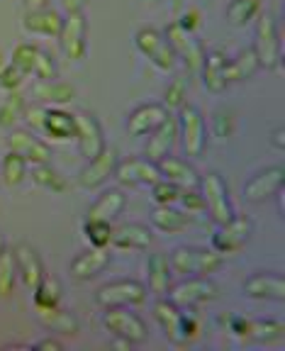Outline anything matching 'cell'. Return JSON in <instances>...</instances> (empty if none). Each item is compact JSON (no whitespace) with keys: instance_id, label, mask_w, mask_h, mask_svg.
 Instances as JSON below:
<instances>
[{"instance_id":"obj_1","label":"cell","mask_w":285,"mask_h":351,"mask_svg":"<svg viewBox=\"0 0 285 351\" xmlns=\"http://www.w3.org/2000/svg\"><path fill=\"white\" fill-rule=\"evenodd\" d=\"M253 22H256L253 51L261 61V69L280 73L283 71V42H280L278 20L273 12H261Z\"/></svg>"},{"instance_id":"obj_2","label":"cell","mask_w":285,"mask_h":351,"mask_svg":"<svg viewBox=\"0 0 285 351\" xmlns=\"http://www.w3.org/2000/svg\"><path fill=\"white\" fill-rule=\"evenodd\" d=\"M225 256L212 247H175L169 256L171 271L178 276H210L222 266Z\"/></svg>"},{"instance_id":"obj_3","label":"cell","mask_w":285,"mask_h":351,"mask_svg":"<svg viewBox=\"0 0 285 351\" xmlns=\"http://www.w3.org/2000/svg\"><path fill=\"white\" fill-rule=\"evenodd\" d=\"M134 47H137L139 54H142L144 59H149V64H151L153 69H159L161 73H171L175 69V64H178V56L171 49L166 34L156 27H149V25L147 27H139L137 32H134Z\"/></svg>"},{"instance_id":"obj_4","label":"cell","mask_w":285,"mask_h":351,"mask_svg":"<svg viewBox=\"0 0 285 351\" xmlns=\"http://www.w3.org/2000/svg\"><path fill=\"white\" fill-rule=\"evenodd\" d=\"M178 137L183 142V149L190 159H200L208 147V122H205L203 110L193 103H186L178 110Z\"/></svg>"},{"instance_id":"obj_5","label":"cell","mask_w":285,"mask_h":351,"mask_svg":"<svg viewBox=\"0 0 285 351\" xmlns=\"http://www.w3.org/2000/svg\"><path fill=\"white\" fill-rule=\"evenodd\" d=\"M103 327L127 346L144 344L149 339L147 322L137 313H129V307H108L103 313Z\"/></svg>"},{"instance_id":"obj_6","label":"cell","mask_w":285,"mask_h":351,"mask_svg":"<svg viewBox=\"0 0 285 351\" xmlns=\"http://www.w3.org/2000/svg\"><path fill=\"white\" fill-rule=\"evenodd\" d=\"M59 49L64 54V59H69L71 64H81L88 54V17L86 10L81 12H69L64 15L59 29Z\"/></svg>"},{"instance_id":"obj_7","label":"cell","mask_w":285,"mask_h":351,"mask_svg":"<svg viewBox=\"0 0 285 351\" xmlns=\"http://www.w3.org/2000/svg\"><path fill=\"white\" fill-rule=\"evenodd\" d=\"M147 298H149L147 285L134 278L110 280V283L100 285L98 293H95V302L103 310H108V307H137L144 305Z\"/></svg>"},{"instance_id":"obj_8","label":"cell","mask_w":285,"mask_h":351,"mask_svg":"<svg viewBox=\"0 0 285 351\" xmlns=\"http://www.w3.org/2000/svg\"><path fill=\"white\" fill-rule=\"evenodd\" d=\"M200 193L205 200V213H210L214 225H222L227 219L234 217V205L230 197V186L217 171L200 176Z\"/></svg>"},{"instance_id":"obj_9","label":"cell","mask_w":285,"mask_h":351,"mask_svg":"<svg viewBox=\"0 0 285 351\" xmlns=\"http://www.w3.org/2000/svg\"><path fill=\"white\" fill-rule=\"evenodd\" d=\"M166 295L181 310H195L217 298V285L210 280V276H183L181 283L171 285Z\"/></svg>"},{"instance_id":"obj_10","label":"cell","mask_w":285,"mask_h":351,"mask_svg":"<svg viewBox=\"0 0 285 351\" xmlns=\"http://www.w3.org/2000/svg\"><path fill=\"white\" fill-rule=\"evenodd\" d=\"M251 234H253L251 217L234 213V217L232 219H227V222H222V225L214 227L212 249L222 254V256H225V254H236L247 247L249 239H251Z\"/></svg>"},{"instance_id":"obj_11","label":"cell","mask_w":285,"mask_h":351,"mask_svg":"<svg viewBox=\"0 0 285 351\" xmlns=\"http://www.w3.org/2000/svg\"><path fill=\"white\" fill-rule=\"evenodd\" d=\"M120 164V154H117L115 147H105L98 156L88 159L86 166L78 171L76 183L81 191H98L105 183L115 176V169Z\"/></svg>"},{"instance_id":"obj_12","label":"cell","mask_w":285,"mask_h":351,"mask_svg":"<svg viewBox=\"0 0 285 351\" xmlns=\"http://www.w3.org/2000/svg\"><path fill=\"white\" fill-rule=\"evenodd\" d=\"M285 188V169L283 166H266L244 183V200L253 205H261L266 200H273Z\"/></svg>"},{"instance_id":"obj_13","label":"cell","mask_w":285,"mask_h":351,"mask_svg":"<svg viewBox=\"0 0 285 351\" xmlns=\"http://www.w3.org/2000/svg\"><path fill=\"white\" fill-rule=\"evenodd\" d=\"M5 144H8V152L20 154L29 166L51 164V156H54L49 144L44 142L37 132H32V130H15V127H12L10 134L5 137Z\"/></svg>"},{"instance_id":"obj_14","label":"cell","mask_w":285,"mask_h":351,"mask_svg":"<svg viewBox=\"0 0 285 351\" xmlns=\"http://www.w3.org/2000/svg\"><path fill=\"white\" fill-rule=\"evenodd\" d=\"M76 117V144H78V154L83 159H93L103 152L108 144H105V132L100 125L98 117L90 112V110H76L73 112Z\"/></svg>"},{"instance_id":"obj_15","label":"cell","mask_w":285,"mask_h":351,"mask_svg":"<svg viewBox=\"0 0 285 351\" xmlns=\"http://www.w3.org/2000/svg\"><path fill=\"white\" fill-rule=\"evenodd\" d=\"M164 34H166V39H169L171 49H173L175 56L186 64L188 71H200V64H203V59H205V47H203V42L197 39V34L186 32V29L178 27L175 22L166 25Z\"/></svg>"},{"instance_id":"obj_16","label":"cell","mask_w":285,"mask_h":351,"mask_svg":"<svg viewBox=\"0 0 285 351\" xmlns=\"http://www.w3.org/2000/svg\"><path fill=\"white\" fill-rule=\"evenodd\" d=\"M241 293L251 300H269V302H283L285 300V278L278 271H258L249 276L241 283Z\"/></svg>"},{"instance_id":"obj_17","label":"cell","mask_w":285,"mask_h":351,"mask_svg":"<svg viewBox=\"0 0 285 351\" xmlns=\"http://www.w3.org/2000/svg\"><path fill=\"white\" fill-rule=\"evenodd\" d=\"M227 64H230V56L225 49H214L205 51V59L200 64V78H203V86L208 93L212 95H222L230 88V78H227Z\"/></svg>"},{"instance_id":"obj_18","label":"cell","mask_w":285,"mask_h":351,"mask_svg":"<svg viewBox=\"0 0 285 351\" xmlns=\"http://www.w3.org/2000/svg\"><path fill=\"white\" fill-rule=\"evenodd\" d=\"M169 115L171 112L166 110L164 103H142L127 115L125 127L132 137L142 139V137H149V134H151V132L156 130Z\"/></svg>"},{"instance_id":"obj_19","label":"cell","mask_w":285,"mask_h":351,"mask_svg":"<svg viewBox=\"0 0 285 351\" xmlns=\"http://www.w3.org/2000/svg\"><path fill=\"white\" fill-rule=\"evenodd\" d=\"M115 178L122 186L134 188V186H151V183L159 181L161 173H159L156 161H149L147 156H144V159L134 156V159H125L117 164Z\"/></svg>"},{"instance_id":"obj_20","label":"cell","mask_w":285,"mask_h":351,"mask_svg":"<svg viewBox=\"0 0 285 351\" xmlns=\"http://www.w3.org/2000/svg\"><path fill=\"white\" fill-rule=\"evenodd\" d=\"M12 256H15V266H17V278L22 280V285L27 291H34L37 283L44 278V261L39 256V252L27 244V241H20L15 249H12Z\"/></svg>"},{"instance_id":"obj_21","label":"cell","mask_w":285,"mask_h":351,"mask_svg":"<svg viewBox=\"0 0 285 351\" xmlns=\"http://www.w3.org/2000/svg\"><path fill=\"white\" fill-rule=\"evenodd\" d=\"M175 142H178V120H175V115H169L151 134H149L147 147H144V156H147L149 161H156V164H159L161 159L171 156Z\"/></svg>"},{"instance_id":"obj_22","label":"cell","mask_w":285,"mask_h":351,"mask_svg":"<svg viewBox=\"0 0 285 351\" xmlns=\"http://www.w3.org/2000/svg\"><path fill=\"white\" fill-rule=\"evenodd\" d=\"M39 134L61 144L76 142V117H73V112H66L64 108H47Z\"/></svg>"},{"instance_id":"obj_23","label":"cell","mask_w":285,"mask_h":351,"mask_svg":"<svg viewBox=\"0 0 285 351\" xmlns=\"http://www.w3.org/2000/svg\"><path fill=\"white\" fill-rule=\"evenodd\" d=\"M64 15L54 8H39V10H25L22 15V29L34 37H59Z\"/></svg>"},{"instance_id":"obj_24","label":"cell","mask_w":285,"mask_h":351,"mask_svg":"<svg viewBox=\"0 0 285 351\" xmlns=\"http://www.w3.org/2000/svg\"><path fill=\"white\" fill-rule=\"evenodd\" d=\"M110 266L108 249H86L81 252L71 263H69V276L73 280H93Z\"/></svg>"},{"instance_id":"obj_25","label":"cell","mask_w":285,"mask_h":351,"mask_svg":"<svg viewBox=\"0 0 285 351\" xmlns=\"http://www.w3.org/2000/svg\"><path fill=\"white\" fill-rule=\"evenodd\" d=\"M181 315H183L181 307L173 305L166 295L153 302V319H156V324L161 327L166 339L173 341V344H178V346L186 344V341H183V335H181Z\"/></svg>"},{"instance_id":"obj_26","label":"cell","mask_w":285,"mask_h":351,"mask_svg":"<svg viewBox=\"0 0 285 351\" xmlns=\"http://www.w3.org/2000/svg\"><path fill=\"white\" fill-rule=\"evenodd\" d=\"M32 98L34 103H42L47 108H61V105L71 103L76 98V88L71 83L51 78V81H37L32 86Z\"/></svg>"},{"instance_id":"obj_27","label":"cell","mask_w":285,"mask_h":351,"mask_svg":"<svg viewBox=\"0 0 285 351\" xmlns=\"http://www.w3.org/2000/svg\"><path fill=\"white\" fill-rule=\"evenodd\" d=\"M153 241V234L147 225L142 222H125L120 227H112V247L117 249H129V252H142Z\"/></svg>"},{"instance_id":"obj_28","label":"cell","mask_w":285,"mask_h":351,"mask_svg":"<svg viewBox=\"0 0 285 351\" xmlns=\"http://www.w3.org/2000/svg\"><path fill=\"white\" fill-rule=\"evenodd\" d=\"M127 208V195L122 188H108L103 191L95 203L88 208L86 219H103V222H112L115 217H120L122 210Z\"/></svg>"},{"instance_id":"obj_29","label":"cell","mask_w":285,"mask_h":351,"mask_svg":"<svg viewBox=\"0 0 285 351\" xmlns=\"http://www.w3.org/2000/svg\"><path fill=\"white\" fill-rule=\"evenodd\" d=\"M156 166H159L161 178L175 183L178 188H200V173H197L190 161L166 156V159H161Z\"/></svg>"},{"instance_id":"obj_30","label":"cell","mask_w":285,"mask_h":351,"mask_svg":"<svg viewBox=\"0 0 285 351\" xmlns=\"http://www.w3.org/2000/svg\"><path fill=\"white\" fill-rule=\"evenodd\" d=\"M37 317H39V322H42V327L49 329L51 335L76 337L78 329H81L76 315H71L69 310H64L61 305H56V307H37Z\"/></svg>"},{"instance_id":"obj_31","label":"cell","mask_w":285,"mask_h":351,"mask_svg":"<svg viewBox=\"0 0 285 351\" xmlns=\"http://www.w3.org/2000/svg\"><path fill=\"white\" fill-rule=\"evenodd\" d=\"M171 276H173V271H171V263H169V256H164V254H151V256L147 258V291L151 293V295L156 298H164L166 293H169V288L173 283H171Z\"/></svg>"},{"instance_id":"obj_32","label":"cell","mask_w":285,"mask_h":351,"mask_svg":"<svg viewBox=\"0 0 285 351\" xmlns=\"http://www.w3.org/2000/svg\"><path fill=\"white\" fill-rule=\"evenodd\" d=\"M151 225L164 234H181L190 225V217L175 205H156L151 213Z\"/></svg>"},{"instance_id":"obj_33","label":"cell","mask_w":285,"mask_h":351,"mask_svg":"<svg viewBox=\"0 0 285 351\" xmlns=\"http://www.w3.org/2000/svg\"><path fill=\"white\" fill-rule=\"evenodd\" d=\"M283 337H285V324L278 322V319H247L241 339L261 341V344H275V341H283Z\"/></svg>"},{"instance_id":"obj_34","label":"cell","mask_w":285,"mask_h":351,"mask_svg":"<svg viewBox=\"0 0 285 351\" xmlns=\"http://www.w3.org/2000/svg\"><path fill=\"white\" fill-rule=\"evenodd\" d=\"M258 71H261V61H258L253 47L241 49L239 54H236L234 59H230V64H227V78H230V86L232 83L251 81Z\"/></svg>"},{"instance_id":"obj_35","label":"cell","mask_w":285,"mask_h":351,"mask_svg":"<svg viewBox=\"0 0 285 351\" xmlns=\"http://www.w3.org/2000/svg\"><path fill=\"white\" fill-rule=\"evenodd\" d=\"M261 8H263L261 0H232L225 10V17L232 27L241 29V27H249L261 15Z\"/></svg>"},{"instance_id":"obj_36","label":"cell","mask_w":285,"mask_h":351,"mask_svg":"<svg viewBox=\"0 0 285 351\" xmlns=\"http://www.w3.org/2000/svg\"><path fill=\"white\" fill-rule=\"evenodd\" d=\"M29 173V164L22 159L20 154L8 152L0 161V183H5L8 188H17Z\"/></svg>"},{"instance_id":"obj_37","label":"cell","mask_w":285,"mask_h":351,"mask_svg":"<svg viewBox=\"0 0 285 351\" xmlns=\"http://www.w3.org/2000/svg\"><path fill=\"white\" fill-rule=\"evenodd\" d=\"M32 181L34 186H39L42 191L51 193V195H61L69 191V181L59 173L56 169H51V164H37L32 166Z\"/></svg>"},{"instance_id":"obj_38","label":"cell","mask_w":285,"mask_h":351,"mask_svg":"<svg viewBox=\"0 0 285 351\" xmlns=\"http://www.w3.org/2000/svg\"><path fill=\"white\" fill-rule=\"evenodd\" d=\"M25 108H27V100L20 90L8 93V98L0 103V130H12L25 115Z\"/></svg>"},{"instance_id":"obj_39","label":"cell","mask_w":285,"mask_h":351,"mask_svg":"<svg viewBox=\"0 0 285 351\" xmlns=\"http://www.w3.org/2000/svg\"><path fill=\"white\" fill-rule=\"evenodd\" d=\"M188 93H190V78H188V73H178V76H173L164 90L166 110H169V112L171 110H181L183 105L188 103Z\"/></svg>"},{"instance_id":"obj_40","label":"cell","mask_w":285,"mask_h":351,"mask_svg":"<svg viewBox=\"0 0 285 351\" xmlns=\"http://www.w3.org/2000/svg\"><path fill=\"white\" fill-rule=\"evenodd\" d=\"M34 307H56L61 305V283L54 276H47L37 283V288L32 291Z\"/></svg>"},{"instance_id":"obj_41","label":"cell","mask_w":285,"mask_h":351,"mask_svg":"<svg viewBox=\"0 0 285 351\" xmlns=\"http://www.w3.org/2000/svg\"><path fill=\"white\" fill-rule=\"evenodd\" d=\"M81 232H83V239L88 241V247H93V249H108L110 241H112V222L86 219Z\"/></svg>"},{"instance_id":"obj_42","label":"cell","mask_w":285,"mask_h":351,"mask_svg":"<svg viewBox=\"0 0 285 351\" xmlns=\"http://www.w3.org/2000/svg\"><path fill=\"white\" fill-rule=\"evenodd\" d=\"M17 283V266L12 249H3L0 252V298H10Z\"/></svg>"},{"instance_id":"obj_43","label":"cell","mask_w":285,"mask_h":351,"mask_svg":"<svg viewBox=\"0 0 285 351\" xmlns=\"http://www.w3.org/2000/svg\"><path fill=\"white\" fill-rule=\"evenodd\" d=\"M210 127H212V134L217 139H230L236 130V120H234V112H232L227 105H219V108L212 110V117H210Z\"/></svg>"},{"instance_id":"obj_44","label":"cell","mask_w":285,"mask_h":351,"mask_svg":"<svg viewBox=\"0 0 285 351\" xmlns=\"http://www.w3.org/2000/svg\"><path fill=\"white\" fill-rule=\"evenodd\" d=\"M37 54H39V44L32 42H22L12 49V66H17L25 76H32L34 73V64H37Z\"/></svg>"},{"instance_id":"obj_45","label":"cell","mask_w":285,"mask_h":351,"mask_svg":"<svg viewBox=\"0 0 285 351\" xmlns=\"http://www.w3.org/2000/svg\"><path fill=\"white\" fill-rule=\"evenodd\" d=\"M37 81H51V78H59V61L51 56V51H47L44 47H39L37 64H34V73Z\"/></svg>"},{"instance_id":"obj_46","label":"cell","mask_w":285,"mask_h":351,"mask_svg":"<svg viewBox=\"0 0 285 351\" xmlns=\"http://www.w3.org/2000/svg\"><path fill=\"white\" fill-rule=\"evenodd\" d=\"M151 197L156 205H175L178 203V195H181V188L175 183L166 181V178H159L156 183H151Z\"/></svg>"},{"instance_id":"obj_47","label":"cell","mask_w":285,"mask_h":351,"mask_svg":"<svg viewBox=\"0 0 285 351\" xmlns=\"http://www.w3.org/2000/svg\"><path fill=\"white\" fill-rule=\"evenodd\" d=\"M27 76L12 64H5L0 69V90H5V93H17L22 86H25Z\"/></svg>"},{"instance_id":"obj_48","label":"cell","mask_w":285,"mask_h":351,"mask_svg":"<svg viewBox=\"0 0 285 351\" xmlns=\"http://www.w3.org/2000/svg\"><path fill=\"white\" fill-rule=\"evenodd\" d=\"M183 213H205V200L200 188H181V195H178V203Z\"/></svg>"},{"instance_id":"obj_49","label":"cell","mask_w":285,"mask_h":351,"mask_svg":"<svg viewBox=\"0 0 285 351\" xmlns=\"http://www.w3.org/2000/svg\"><path fill=\"white\" fill-rule=\"evenodd\" d=\"M44 115H47V105L42 103H32L25 108V115H22V122L27 125V130L32 132H42V122H44Z\"/></svg>"},{"instance_id":"obj_50","label":"cell","mask_w":285,"mask_h":351,"mask_svg":"<svg viewBox=\"0 0 285 351\" xmlns=\"http://www.w3.org/2000/svg\"><path fill=\"white\" fill-rule=\"evenodd\" d=\"M175 25H178V27H183L186 32L195 34L197 29H200V12H197L195 8H188V10H183L181 15H178Z\"/></svg>"},{"instance_id":"obj_51","label":"cell","mask_w":285,"mask_h":351,"mask_svg":"<svg viewBox=\"0 0 285 351\" xmlns=\"http://www.w3.org/2000/svg\"><path fill=\"white\" fill-rule=\"evenodd\" d=\"M197 332H200V324H197V319L193 317V315H188V310H183L181 315V335H183V341H193L197 337Z\"/></svg>"},{"instance_id":"obj_52","label":"cell","mask_w":285,"mask_h":351,"mask_svg":"<svg viewBox=\"0 0 285 351\" xmlns=\"http://www.w3.org/2000/svg\"><path fill=\"white\" fill-rule=\"evenodd\" d=\"M32 349H42V351H61V349H64V344H61L59 339H54V337H47V339L34 341Z\"/></svg>"},{"instance_id":"obj_53","label":"cell","mask_w":285,"mask_h":351,"mask_svg":"<svg viewBox=\"0 0 285 351\" xmlns=\"http://www.w3.org/2000/svg\"><path fill=\"white\" fill-rule=\"evenodd\" d=\"M271 144H273L278 152H283L285 149V127L283 125H278L273 132H271Z\"/></svg>"},{"instance_id":"obj_54","label":"cell","mask_w":285,"mask_h":351,"mask_svg":"<svg viewBox=\"0 0 285 351\" xmlns=\"http://www.w3.org/2000/svg\"><path fill=\"white\" fill-rule=\"evenodd\" d=\"M88 0H61V8H64V12L69 15V12H81L86 10Z\"/></svg>"},{"instance_id":"obj_55","label":"cell","mask_w":285,"mask_h":351,"mask_svg":"<svg viewBox=\"0 0 285 351\" xmlns=\"http://www.w3.org/2000/svg\"><path fill=\"white\" fill-rule=\"evenodd\" d=\"M51 0H25V10H39V8H49Z\"/></svg>"},{"instance_id":"obj_56","label":"cell","mask_w":285,"mask_h":351,"mask_svg":"<svg viewBox=\"0 0 285 351\" xmlns=\"http://www.w3.org/2000/svg\"><path fill=\"white\" fill-rule=\"evenodd\" d=\"M5 249V237H3V232H0V252Z\"/></svg>"},{"instance_id":"obj_57","label":"cell","mask_w":285,"mask_h":351,"mask_svg":"<svg viewBox=\"0 0 285 351\" xmlns=\"http://www.w3.org/2000/svg\"><path fill=\"white\" fill-rule=\"evenodd\" d=\"M3 66H5V59H3V54H0V69H3Z\"/></svg>"}]
</instances>
